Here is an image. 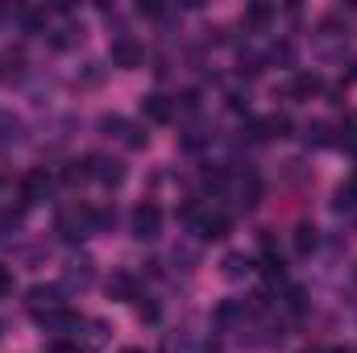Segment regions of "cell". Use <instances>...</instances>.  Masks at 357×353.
I'll return each instance as SVG.
<instances>
[{"instance_id": "cell-1", "label": "cell", "mask_w": 357, "mask_h": 353, "mask_svg": "<svg viewBox=\"0 0 357 353\" xmlns=\"http://www.w3.org/2000/svg\"><path fill=\"white\" fill-rule=\"evenodd\" d=\"M54 233H59L63 241H79V237H88V233H96V212H91V208H67V212H59Z\"/></svg>"}, {"instance_id": "cell-2", "label": "cell", "mask_w": 357, "mask_h": 353, "mask_svg": "<svg viewBox=\"0 0 357 353\" xmlns=\"http://www.w3.org/2000/svg\"><path fill=\"white\" fill-rule=\"evenodd\" d=\"M129 233L137 237V241H154L158 233H162V208L158 204H137L133 212H129Z\"/></svg>"}, {"instance_id": "cell-3", "label": "cell", "mask_w": 357, "mask_h": 353, "mask_svg": "<svg viewBox=\"0 0 357 353\" xmlns=\"http://www.w3.org/2000/svg\"><path fill=\"white\" fill-rule=\"evenodd\" d=\"M25 308L38 316V320H46V316H54V312H67V299H63V287H46V283H38V287H29V295H25Z\"/></svg>"}, {"instance_id": "cell-4", "label": "cell", "mask_w": 357, "mask_h": 353, "mask_svg": "<svg viewBox=\"0 0 357 353\" xmlns=\"http://www.w3.org/2000/svg\"><path fill=\"white\" fill-rule=\"evenodd\" d=\"M108 63H112V67H121V71H137V67L146 63V50H142V42H137V38L121 33V38L108 46Z\"/></svg>"}, {"instance_id": "cell-5", "label": "cell", "mask_w": 357, "mask_h": 353, "mask_svg": "<svg viewBox=\"0 0 357 353\" xmlns=\"http://www.w3.org/2000/svg\"><path fill=\"white\" fill-rule=\"evenodd\" d=\"M50 187H54V179L46 175V171H29V175L17 183V191H21V204H25V208H29V204L50 200Z\"/></svg>"}, {"instance_id": "cell-6", "label": "cell", "mask_w": 357, "mask_h": 353, "mask_svg": "<svg viewBox=\"0 0 357 353\" xmlns=\"http://www.w3.org/2000/svg\"><path fill=\"white\" fill-rule=\"evenodd\" d=\"M88 171H91V179H100L104 187L125 183V163H121V158H108V154H88Z\"/></svg>"}, {"instance_id": "cell-7", "label": "cell", "mask_w": 357, "mask_h": 353, "mask_svg": "<svg viewBox=\"0 0 357 353\" xmlns=\"http://www.w3.org/2000/svg\"><path fill=\"white\" fill-rule=\"evenodd\" d=\"M142 112H146V121H154V125H167V121L175 117V100H171V96H146Z\"/></svg>"}, {"instance_id": "cell-8", "label": "cell", "mask_w": 357, "mask_h": 353, "mask_svg": "<svg viewBox=\"0 0 357 353\" xmlns=\"http://www.w3.org/2000/svg\"><path fill=\"white\" fill-rule=\"evenodd\" d=\"M195 233H199L204 241H220V237L229 233V216H220V212L212 216V212H208V216H199V220H195Z\"/></svg>"}, {"instance_id": "cell-9", "label": "cell", "mask_w": 357, "mask_h": 353, "mask_svg": "<svg viewBox=\"0 0 357 353\" xmlns=\"http://www.w3.org/2000/svg\"><path fill=\"white\" fill-rule=\"evenodd\" d=\"M316 91H324V80H320V75L299 71V75L291 80V96H295V100H307V96H316Z\"/></svg>"}, {"instance_id": "cell-10", "label": "cell", "mask_w": 357, "mask_h": 353, "mask_svg": "<svg viewBox=\"0 0 357 353\" xmlns=\"http://www.w3.org/2000/svg\"><path fill=\"white\" fill-rule=\"evenodd\" d=\"M108 295H112V299H142L133 274H112V278H108Z\"/></svg>"}, {"instance_id": "cell-11", "label": "cell", "mask_w": 357, "mask_h": 353, "mask_svg": "<svg viewBox=\"0 0 357 353\" xmlns=\"http://www.w3.org/2000/svg\"><path fill=\"white\" fill-rule=\"evenodd\" d=\"M303 137H307V146H316V150H320V146H333V125H328V121H312V125L303 129Z\"/></svg>"}, {"instance_id": "cell-12", "label": "cell", "mask_w": 357, "mask_h": 353, "mask_svg": "<svg viewBox=\"0 0 357 353\" xmlns=\"http://www.w3.org/2000/svg\"><path fill=\"white\" fill-rule=\"evenodd\" d=\"M91 278H96V274H91V258H71V262H67V283L88 287Z\"/></svg>"}, {"instance_id": "cell-13", "label": "cell", "mask_w": 357, "mask_h": 353, "mask_svg": "<svg viewBox=\"0 0 357 353\" xmlns=\"http://www.w3.org/2000/svg\"><path fill=\"white\" fill-rule=\"evenodd\" d=\"M333 204H337V212H354L357 208V175L337 187V200H333Z\"/></svg>"}, {"instance_id": "cell-14", "label": "cell", "mask_w": 357, "mask_h": 353, "mask_svg": "<svg viewBox=\"0 0 357 353\" xmlns=\"http://www.w3.org/2000/svg\"><path fill=\"white\" fill-rule=\"evenodd\" d=\"M270 17H274V8H270V4H250L241 21H245L250 29H266V25H270Z\"/></svg>"}, {"instance_id": "cell-15", "label": "cell", "mask_w": 357, "mask_h": 353, "mask_svg": "<svg viewBox=\"0 0 357 353\" xmlns=\"http://www.w3.org/2000/svg\"><path fill=\"white\" fill-rule=\"evenodd\" d=\"M75 42H84V29H75V25H67V29H54V33H50V46H54V50H71Z\"/></svg>"}, {"instance_id": "cell-16", "label": "cell", "mask_w": 357, "mask_h": 353, "mask_svg": "<svg viewBox=\"0 0 357 353\" xmlns=\"http://www.w3.org/2000/svg\"><path fill=\"white\" fill-rule=\"evenodd\" d=\"M121 137H125V146H133V150H142V146L150 142V133H146L142 125H133V121H125V129H121Z\"/></svg>"}, {"instance_id": "cell-17", "label": "cell", "mask_w": 357, "mask_h": 353, "mask_svg": "<svg viewBox=\"0 0 357 353\" xmlns=\"http://www.w3.org/2000/svg\"><path fill=\"white\" fill-rule=\"evenodd\" d=\"M266 137H291V117H282V112L266 117Z\"/></svg>"}, {"instance_id": "cell-18", "label": "cell", "mask_w": 357, "mask_h": 353, "mask_svg": "<svg viewBox=\"0 0 357 353\" xmlns=\"http://www.w3.org/2000/svg\"><path fill=\"white\" fill-rule=\"evenodd\" d=\"M295 246H299V254H312L316 250V225H299L295 229Z\"/></svg>"}, {"instance_id": "cell-19", "label": "cell", "mask_w": 357, "mask_h": 353, "mask_svg": "<svg viewBox=\"0 0 357 353\" xmlns=\"http://www.w3.org/2000/svg\"><path fill=\"white\" fill-rule=\"evenodd\" d=\"M104 341H108V324H104V320H88V341H84V345H88V350H100Z\"/></svg>"}, {"instance_id": "cell-20", "label": "cell", "mask_w": 357, "mask_h": 353, "mask_svg": "<svg viewBox=\"0 0 357 353\" xmlns=\"http://www.w3.org/2000/svg\"><path fill=\"white\" fill-rule=\"evenodd\" d=\"M225 274H229V278L250 274V258H245V254H229V258H225Z\"/></svg>"}, {"instance_id": "cell-21", "label": "cell", "mask_w": 357, "mask_h": 353, "mask_svg": "<svg viewBox=\"0 0 357 353\" xmlns=\"http://www.w3.org/2000/svg\"><path fill=\"white\" fill-rule=\"evenodd\" d=\"M63 179L75 187V183H84V179H91V171H88V158H79V163H67V171H63Z\"/></svg>"}, {"instance_id": "cell-22", "label": "cell", "mask_w": 357, "mask_h": 353, "mask_svg": "<svg viewBox=\"0 0 357 353\" xmlns=\"http://www.w3.org/2000/svg\"><path fill=\"white\" fill-rule=\"evenodd\" d=\"M341 133H345L341 142H345L349 150H357V112H349V117H345V125H341Z\"/></svg>"}, {"instance_id": "cell-23", "label": "cell", "mask_w": 357, "mask_h": 353, "mask_svg": "<svg viewBox=\"0 0 357 353\" xmlns=\"http://www.w3.org/2000/svg\"><path fill=\"white\" fill-rule=\"evenodd\" d=\"M262 270H266V278H282V274H287V266H282L278 254H266V258H262Z\"/></svg>"}, {"instance_id": "cell-24", "label": "cell", "mask_w": 357, "mask_h": 353, "mask_svg": "<svg viewBox=\"0 0 357 353\" xmlns=\"http://www.w3.org/2000/svg\"><path fill=\"white\" fill-rule=\"evenodd\" d=\"M91 212H96V233L116 225V212H112V208H91Z\"/></svg>"}, {"instance_id": "cell-25", "label": "cell", "mask_w": 357, "mask_h": 353, "mask_svg": "<svg viewBox=\"0 0 357 353\" xmlns=\"http://www.w3.org/2000/svg\"><path fill=\"white\" fill-rule=\"evenodd\" d=\"M21 133V121H13V117H0V142H8V137H17Z\"/></svg>"}, {"instance_id": "cell-26", "label": "cell", "mask_w": 357, "mask_h": 353, "mask_svg": "<svg viewBox=\"0 0 357 353\" xmlns=\"http://www.w3.org/2000/svg\"><path fill=\"white\" fill-rule=\"evenodd\" d=\"M137 316H142V320H158V303H146V299H137Z\"/></svg>"}, {"instance_id": "cell-27", "label": "cell", "mask_w": 357, "mask_h": 353, "mask_svg": "<svg viewBox=\"0 0 357 353\" xmlns=\"http://www.w3.org/2000/svg\"><path fill=\"white\" fill-rule=\"evenodd\" d=\"M303 308H307V295L295 287V291H291V312H303Z\"/></svg>"}, {"instance_id": "cell-28", "label": "cell", "mask_w": 357, "mask_h": 353, "mask_svg": "<svg viewBox=\"0 0 357 353\" xmlns=\"http://www.w3.org/2000/svg\"><path fill=\"white\" fill-rule=\"evenodd\" d=\"M13 291V274H8V266H0V299Z\"/></svg>"}, {"instance_id": "cell-29", "label": "cell", "mask_w": 357, "mask_h": 353, "mask_svg": "<svg viewBox=\"0 0 357 353\" xmlns=\"http://www.w3.org/2000/svg\"><path fill=\"white\" fill-rule=\"evenodd\" d=\"M50 353H84V345H79V341H75V345H67V341H54V345H50Z\"/></svg>"}, {"instance_id": "cell-30", "label": "cell", "mask_w": 357, "mask_h": 353, "mask_svg": "<svg viewBox=\"0 0 357 353\" xmlns=\"http://www.w3.org/2000/svg\"><path fill=\"white\" fill-rule=\"evenodd\" d=\"M137 13H142V17H162V4H146V0H142Z\"/></svg>"}, {"instance_id": "cell-31", "label": "cell", "mask_w": 357, "mask_h": 353, "mask_svg": "<svg viewBox=\"0 0 357 353\" xmlns=\"http://www.w3.org/2000/svg\"><path fill=\"white\" fill-rule=\"evenodd\" d=\"M345 80H349V84H357V59L349 63V71H345Z\"/></svg>"}, {"instance_id": "cell-32", "label": "cell", "mask_w": 357, "mask_h": 353, "mask_svg": "<svg viewBox=\"0 0 357 353\" xmlns=\"http://www.w3.org/2000/svg\"><path fill=\"white\" fill-rule=\"evenodd\" d=\"M324 353H349V350H324Z\"/></svg>"}, {"instance_id": "cell-33", "label": "cell", "mask_w": 357, "mask_h": 353, "mask_svg": "<svg viewBox=\"0 0 357 353\" xmlns=\"http://www.w3.org/2000/svg\"><path fill=\"white\" fill-rule=\"evenodd\" d=\"M129 353H142V350H129Z\"/></svg>"}, {"instance_id": "cell-34", "label": "cell", "mask_w": 357, "mask_h": 353, "mask_svg": "<svg viewBox=\"0 0 357 353\" xmlns=\"http://www.w3.org/2000/svg\"><path fill=\"white\" fill-rule=\"evenodd\" d=\"M0 75H4V71H0Z\"/></svg>"}]
</instances>
